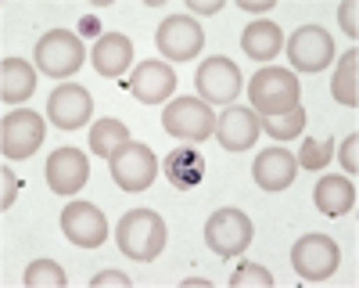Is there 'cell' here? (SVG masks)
Segmentation results:
<instances>
[{"mask_svg":"<svg viewBox=\"0 0 359 288\" xmlns=\"http://www.w3.org/2000/svg\"><path fill=\"white\" fill-rule=\"evenodd\" d=\"M165 220L151 209H130L115 227V245L126 259H137V263H151V259L162 256L165 249Z\"/></svg>","mask_w":359,"mask_h":288,"instance_id":"cell-1","label":"cell"},{"mask_svg":"<svg viewBox=\"0 0 359 288\" xmlns=\"http://www.w3.org/2000/svg\"><path fill=\"white\" fill-rule=\"evenodd\" d=\"M248 98H252L255 115H280V112H291L302 105V83H298V76L291 69L266 65L252 76Z\"/></svg>","mask_w":359,"mask_h":288,"instance_id":"cell-2","label":"cell"},{"mask_svg":"<svg viewBox=\"0 0 359 288\" xmlns=\"http://www.w3.org/2000/svg\"><path fill=\"white\" fill-rule=\"evenodd\" d=\"M86 51L72 29H47L36 40V69L50 79H69L83 69Z\"/></svg>","mask_w":359,"mask_h":288,"instance_id":"cell-3","label":"cell"},{"mask_svg":"<svg viewBox=\"0 0 359 288\" xmlns=\"http://www.w3.org/2000/svg\"><path fill=\"white\" fill-rule=\"evenodd\" d=\"M162 126L169 137L184 140V144H201L216 133V112L201 98H176L162 112Z\"/></svg>","mask_w":359,"mask_h":288,"instance_id":"cell-4","label":"cell"},{"mask_svg":"<svg viewBox=\"0 0 359 288\" xmlns=\"http://www.w3.org/2000/svg\"><path fill=\"white\" fill-rule=\"evenodd\" d=\"M108 169H111V181L130 191V195H140L155 184L158 177V159L151 152V144L144 140H126L111 159H108Z\"/></svg>","mask_w":359,"mask_h":288,"instance_id":"cell-5","label":"cell"},{"mask_svg":"<svg viewBox=\"0 0 359 288\" xmlns=\"http://www.w3.org/2000/svg\"><path fill=\"white\" fill-rule=\"evenodd\" d=\"M194 86H198V98L205 105H233L237 94L245 91V76L237 69L233 58L226 54H212L205 58L194 72Z\"/></svg>","mask_w":359,"mask_h":288,"instance_id":"cell-6","label":"cell"},{"mask_svg":"<svg viewBox=\"0 0 359 288\" xmlns=\"http://www.w3.org/2000/svg\"><path fill=\"white\" fill-rule=\"evenodd\" d=\"M341 263V249L331 235H302L291 245V267L302 281H327Z\"/></svg>","mask_w":359,"mask_h":288,"instance_id":"cell-7","label":"cell"},{"mask_svg":"<svg viewBox=\"0 0 359 288\" xmlns=\"http://www.w3.org/2000/svg\"><path fill=\"white\" fill-rule=\"evenodd\" d=\"M255 238V227L241 209H216L205 223V245L223 259H237Z\"/></svg>","mask_w":359,"mask_h":288,"instance_id":"cell-8","label":"cell"},{"mask_svg":"<svg viewBox=\"0 0 359 288\" xmlns=\"http://www.w3.org/2000/svg\"><path fill=\"white\" fill-rule=\"evenodd\" d=\"M284 47H287L291 72H323L327 65L334 62V37L327 33L323 25H316V22L294 29Z\"/></svg>","mask_w":359,"mask_h":288,"instance_id":"cell-9","label":"cell"},{"mask_svg":"<svg viewBox=\"0 0 359 288\" xmlns=\"http://www.w3.org/2000/svg\"><path fill=\"white\" fill-rule=\"evenodd\" d=\"M155 47H158V54L165 58V62L184 65V62H191V58L201 54L205 33H201V25L191 15H169L155 29Z\"/></svg>","mask_w":359,"mask_h":288,"instance_id":"cell-10","label":"cell"},{"mask_svg":"<svg viewBox=\"0 0 359 288\" xmlns=\"http://www.w3.org/2000/svg\"><path fill=\"white\" fill-rule=\"evenodd\" d=\"M47 123L43 115L29 112V108H15L4 115V130H0V148H4V159L22 162L29 155H36V148L43 144Z\"/></svg>","mask_w":359,"mask_h":288,"instance_id":"cell-11","label":"cell"},{"mask_svg":"<svg viewBox=\"0 0 359 288\" xmlns=\"http://www.w3.org/2000/svg\"><path fill=\"white\" fill-rule=\"evenodd\" d=\"M94 115V98H90L86 86L79 83H62L54 86L47 98V119L57 130H79L86 126V119Z\"/></svg>","mask_w":359,"mask_h":288,"instance_id":"cell-12","label":"cell"},{"mask_svg":"<svg viewBox=\"0 0 359 288\" xmlns=\"http://www.w3.org/2000/svg\"><path fill=\"white\" fill-rule=\"evenodd\" d=\"M62 230L79 249H101L108 238V220L94 202H69L62 209Z\"/></svg>","mask_w":359,"mask_h":288,"instance_id":"cell-13","label":"cell"},{"mask_svg":"<svg viewBox=\"0 0 359 288\" xmlns=\"http://www.w3.org/2000/svg\"><path fill=\"white\" fill-rule=\"evenodd\" d=\"M47 184L54 195H62V198H72L86 188L90 181V159L79 152V148H57L50 152L47 159Z\"/></svg>","mask_w":359,"mask_h":288,"instance_id":"cell-14","label":"cell"},{"mask_svg":"<svg viewBox=\"0 0 359 288\" xmlns=\"http://www.w3.org/2000/svg\"><path fill=\"white\" fill-rule=\"evenodd\" d=\"M123 86H130V94H133L137 101H144V105H162V101H169L172 91H176V72H172L169 62H158V58H151V62H140Z\"/></svg>","mask_w":359,"mask_h":288,"instance_id":"cell-15","label":"cell"},{"mask_svg":"<svg viewBox=\"0 0 359 288\" xmlns=\"http://www.w3.org/2000/svg\"><path fill=\"white\" fill-rule=\"evenodd\" d=\"M259 115L252 108H241V105H226L223 115H216V140L223 152H248L252 144L259 140Z\"/></svg>","mask_w":359,"mask_h":288,"instance_id":"cell-16","label":"cell"},{"mask_svg":"<svg viewBox=\"0 0 359 288\" xmlns=\"http://www.w3.org/2000/svg\"><path fill=\"white\" fill-rule=\"evenodd\" d=\"M252 177L255 184L266 191V195H277V191H287L298 177V162L287 148H266L255 155L252 162Z\"/></svg>","mask_w":359,"mask_h":288,"instance_id":"cell-17","label":"cell"},{"mask_svg":"<svg viewBox=\"0 0 359 288\" xmlns=\"http://www.w3.org/2000/svg\"><path fill=\"white\" fill-rule=\"evenodd\" d=\"M97 76L104 79H123L126 69L133 65V40L123 37V33H104L97 44H94V54H90Z\"/></svg>","mask_w":359,"mask_h":288,"instance_id":"cell-18","label":"cell"},{"mask_svg":"<svg viewBox=\"0 0 359 288\" xmlns=\"http://www.w3.org/2000/svg\"><path fill=\"white\" fill-rule=\"evenodd\" d=\"M162 169H165L169 184H172V188H180V191H194V188L205 181V173H208L205 155L194 148V144H184V148L169 152V155H165V162H162Z\"/></svg>","mask_w":359,"mask_h":288,"instance_id":"cell-19","label":"cell"},{"mask_svg":"<svg viewBox=\"0 0 359 288\" xmlns=\"http://www.w3.org/2000/svg\"><path fill=\"white\" fill-rule=\"evenodd\" d=\"M241 51L252 62H269V58H277L284 51V29L269 18L248 22L245 33H241Z\"/></svg>","mask_w":359,"mask_h":288,"instance_id":"cell-20","label":"cell"},{"mask_svg":"<svg viewBox=\"0 0 359 288\" xmlns=\"http://www.w3.org/2000/svg\"><path fill=\"white\" fill-rule=\"evenodd\" d=\"M313 202L323 216H345L355 209V184L348 177H320L313 188Z\"/></svg>","mask_w":359,"mask_h":288,"instance_id":"cell-21","label":"cell"},{"mask_svg":"<svg viewBox=\"0 0 359 288\" xmlns=\"http://www.w3.org/2000/svg\"><path fill=\"white\" fill-rule=\"evenodd\" d=\"M36 91V69L25 58H4V72H0V98L4 105H18Z\"/></svg>","mask_w":359,"mask_h":288,"instance_id":"cell-22","label":"cell"},{"mask_svg":"<svg viewBox=\"0 0 359 288\" xmlns=\"http://www.w3.org/2000/svg\"><path fill=\"white\" fill-rule=\"evenodd\" d=\"M355 72H359V51L352 47V51H345V54L338 58V72H334V79H331V94H334V101L345 105V108H355V105H359Z\"/></svg>","mask_w":359,"mask_h":288,"instance_id":"cell-23","label":"cell"},{"mask_svg":"<svg viewBox=\"0 0 359 288\" xmlns=\"http://www.w3.org/2000/svg\"><path fill=\"white\" fill-rule=\"evenodd\" d=\"M126 140H133L130 130H126V123H118V119H97L94 130H90V152H94L97 159H111Z\"/></svg>","mask_w":359,"mask_h":288,"instance_id":"cell-24","label":"cell"},{"mask_svg":"<svg viewBox=\"0 0 359 288\" xmlns=\"http://www.w3.org/2000/svg\"><path fill=\"white\" fill-rule=\"evenodd\" d=\"M259 126H262L269 137H273V140H294L298 133L306 130V108L298 105V108L280 112V115H262Z\"/></svg>","mask_w":359,"mask_h":288,"instance_id":"cell-25","label":"cell"},{"mask_svg":"<svg viewBox=\"0 0 359 288\" xmlns=\"http://www.w3.org/2000/svg\"><path fill=\"white\" fill-rule=\"evenodd\" d=\"M22 281H25V288H62V284H69L65 267H57L54 259H33V263L25 267Z\"/></svg>","mask_w":359,"mask_h":288,"instance_id":"cell-26","label":"cell"},{"mask_svg":"<svg viewBox=\"0 0 359 288\" xmlns=\"http://www.w3.org/2000/svg\"><path fill=\"white\" fill-rule=\"evenodd\" d=\"M331 155H334V140H331V137H327V140L306 137V140H302V148H298V155H294V162H298V169H313V173H320L327 162H331Z\"/></svg>","mask_w":359,"mask_h":288,"instance_id":"cell-27","label":"cell"},{"mask_svg":"<svg viewBox=\"0 0 359 288\" xmlns=\"http://www.w3.org/2000/svg\"><path fill=\"white\" fill-rule=\"evenodd\" d=\"M273 284V274L259 263H241L230 274V288H269Z\"/></svg>","mask_w":359,"mask_h":288,"instance_id":"cell-28","label":"cell"},{"mask_svg":"<svg viewBox=\"0 0 359 288\" xmlns=\"http://www.w3.org/2000/svg\"><path fill=\"white\" fill-rule=\"evenodd\" d=\"M341 166H345V173H352V177H355V173H359V133L352 130L345 140H341Z\"/></svg>","mask_w":359,"mask_h":288,"instance_id":"cell-29","label":"cell"},{"mask_svg":"<svg viewBox=\"0 0 359 288\" xmlns=\"http://www.w3.org/2000/svg\"><path fill=\"white\" fill-rule=\"evenodd\" d=\"M355 0H345V4L338 8V22H341V29L352 37V47H355V37H359V18H355Z\"/></svg>","mask_w":359,"mask_h":288,"instance_id":"cell-30","label":"cell"},{"mask_svg":"<svg viewBox=\"0 0 359 288\" xmlns=\"http://www.w3.org/2000/svg\"><path fill=\"white\" fill-rule=\"evenodd\" d=\"M90 284H94V288H104V284L130 288V277H126L123 270H101V274H94V277H90Z\"/></svg>","mask_w":359,"mask_h":288,"instance_id":"cell-31","label":"cell"},{"mask_svg":"<svg viewBox=\"0 0 359 288\" xmlns=\"http://www.w3.org/2000/svg\"><path fill=\"white\" fill-rule=\"evenodd\" d=\"M15 195H18V181H15V173L4 166V209L15 206Z\"/></svg>","mask_w":359,"mask_h":288,"instance_id":"cell-32","label":"cell"},{"mask_svg":"<svg viewBox=\"0 0 359 288\" xmlns=\"http://www.w3.org/2000/svg\"><path fill=\"white\" fill-rule=\"evenodd\" d=\"M191 11H198V15H219L223 0H191Z\"/></svg>","mask_w":359,"mask_h":288,"instance_id":"cell-33","label":"cell"},{"mask_svg":"<svg viewBox=\"0 0 359 288\" xmlns=\"http://www.w3.org/2000/svg\"><path fill=\"white\" fill-rule=\"evenodd\" d=\"M237 8H245V11H269V8H273V0H237Z\"/></svg>","mask_w":359,"mask_h":288,"instance_id":"cell-34","label":"cell"},{"mask_svg":"<svg viewBox=\"0 0 359 288\" xmlns=\"http://www.w3.org/2000/svg\"><path fill=\"white\" fill-rule=\"evenodd\" d=\"M83 33H86V37H97V33H101L97 18H83Z\"/></svg>","mask_w":359,"mask_h":288,"instance_id":"cell-35","label":"cell"}]
</instances>
